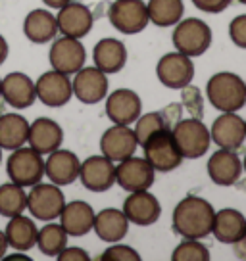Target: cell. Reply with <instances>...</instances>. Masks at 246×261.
<instances>
[{"instance_id": "obj_8", "label": "cell", "mask_w": 246, "mask_h": 261, "mask_svg": "<svg viewBox=\"0 0 246 261\" xmlns=\"http://www.w3.org/2000/svg\"><path fill=\"white\" fill-rule=\"evenodd\" d=\"M108 19L123 35H137L150 23L146 4L142 0H115L108 10Z\"/></svg>"}, {"instance_id": "obj_36", "label": "cell", "mask_w": 246, "mask_h": 261, "mask_svg": "<svg viewBox=\"0 0 246 261\" xmlns=\"http://www.w3.org/2000/svg\"><path fill=\"white\" fill-rule=\"evenodd\" d=\"M100 261H140L139 252H135L131 246L117 244L114 242V246H110L108 250L100 253Z\"/></svg>"}, {"instance_id": "obj_11", "label": "cell", "mask_w": 246, "mask_h": 261, "mask_svg": "<svg viewBox=\"0 0 246 261\" xmlns=\"http://www.w3.org/2000/svg\"><path fill=\"white\" fill-rule=\"evenodd\" d=\"M156 75L160 83L167 89H187L194 79V64L189 56L181 52H169L160 58Z\"/></svg>"}, {"instance_id": "obj_32", "label": "cell", "mask_w": 246, "mask_h": 261, "mask_svg": "<svg viewBox=\"0 0 246 261\" xmlns=\"http://www.w3.org/2000/svg\"><path fill=\"white\" fill-rule=\"evenodd\" d=\"M148 19L158 27L179 23L185 14L183 0H148Z\"/></svg>"}, {"instance_id": "obj_34", "label": "cell", "mask_w": 246, "mask_h": 261, "mask_svg": "<svg viewBox=\"0 0 246 261\" xmlns=\"http://www.w3.org/2000/svg\"><path fill=\"white\" fill-rule=\"evenodd\" d=\"M173 125L162 112H150V114L139 115V119L135 121V137L139 140V146L152 135H156L164 129H171Z\"/></svg>"}, {"instance_id": "obj_9", "label": "cell", "mask_w": 246, "mask_h": 261, "mask_svg": "<svg viewBox=\"0 0 246 261\" xmlns=\"http://www.w3.org/2000/svg\"><path fill=\"white\" fill-rule=\"evenodd\" d=\"M156 180V171L144 158L129 155L115 165V182L127 190V192H137V190H148Z\"/></svg>"}, {"instance_id": "obj_2", "label": "cell", "mask_w": 246, "mask_h": 261, "mask_svg": "<svg viewBox=\"0 0 246 261\" xmlns=\"http://www.w3.org/2000/svg\"><path fill=\"white\" fill-rule=\"evenodd\" d=\"M206 94L210 104L222 114L238 112L246 104V83L237 73L219 71L210 77Z\"/></svg>"}, {"instance_id": "obj_27", "label": "cell", "mask_w": 246, "mask_h": 261, "mask_svg": "<svg viewBox=\"0 0 246 261\" xmlns=\"http://www.w3.org/2000/svg\"><path fill=\"white\" fill-rule=\"evenodd\" d=\"M92 230L96 232V237L104 242H119L129 230V219L125 217L123 210H115V207H106L102 212L94 213V225Z\"/></svg>"}, {"instance_id": "obj_30", "label": "cell", "mask_w": 246, "mask_h": 261, "mask_svg": "<svg viewBox=\"0 0 246 261\" xmlns=\"http://www.w3.org/2000/svg\"><path fill=\"white\" fill-rule=\"evenodd\" d=\"M29 121L21 114H2L0 115V148L16 150L27 144Z\"/></svg>"}, {"instance_id": "obj_33", "label": "cell", "mask_w": 246, "mask_h": 261, "mask_svg": "<svg viewBox=\"0 0 246 261\" xmlns=\"http://www.w3.org/2000/svg\"><path fill=\"white\" fill-rule=\"evenodd\" d=\"M27 210V190L16 182L0 185V215L2 217H16Z\"/></svg>"}, {"instance_id": "obj_16", "label": "cell", "mask_w": 246, "mask_h": 261, "mask_svg": "<svg viewBox=\"0 0 246 261\" xmlns=\"http://www.w3.org/2000/svg\"><path fill=\"white\" fill-rule=\"evenodd\" d=\"M139 148V140L135 137V130L129 125H112L100 137V152L112 162H121L129 155H135Z\"/></svg>"}, {"instance_id": "obj_28", "label": "cell", "mask_w": 246, "mask_h": 261, "mask_svg": "<svg viewBox=\"0 0 246 261\" xmlns=\"http://www.w3.org/2000/svg\"><path fill=\"white\" fill-rule=\"evenodd\" d=\"M37 223L33 221V217H25L16 215V217H10L4 228V237L8 242V248L16 250V252H29L35 248L37 242Z\"/></svg>"}, {"instance_id": "obj_3", "label": "cell", "mask_w": 246, "mask_h": 261, "mask_svg": "<svg viewBox=\"0 0 246 261\" xmlns=\"http://www.w3.org/2000/svg\"><path fill=\"white\" fill-rule=\"evenodd\" d=\"M6 173L12 182L23 188H31L44 177V158L31 146L12 150L6 160Z\"/></svg>"}, {"instance_id": "obj_7", "label": "cell", "mask_w": 246, "mask_h": 261, "mask_svg": "<svg viewBox=\"0 0 246 261\" xmlns=\"http://www.w3.org/2000/svg\"><path fill=\"white\" fill-rule=\"evenodd\" d=\"M140 148L144 150V160L154 167V171L169 173L183 163V155L173 140L171 129H164L152 135L140 144Z\"/></svg>"}, {"instance_id": "obj_18", "label": "cell", "mask_w": 246, "mask_h": 261, "mask_svg": "<svg viewBox=\"0 0 246 261\" xmlns=\"http://www.w3.org/2000/svg\"><path fill=\"white\" fill-rule=\"evenodd\" d=\"M58 33L64 37H73V39H83L87 37L94 25V17L85 4L81 2H67L66 6L58 10Z\"/></svg>"}, {"instance_id": "obj_14", "label": "cell", "mask_w": 246, "mask_h": 261, "mask_svg": "<svg viewBox=\"0 0 246 261\" xmlns=\"http://www.w3.org/2000/svg\"><path fill=\"white\" fill-rule=\"evenodd\" d=\"M79 180L90 192H106L115 185V165L106 155H90L79 167Z\"/></svg>"}, {"instance_id": "obj_26", "label": "cell", "mask_w": 246, "mask_h": 261, "mask_svg": "<svg viewBox=\"0 0 246 261\" xmlns=\"http://www.w3.org/2000/svg\"><path fill=\"white\" fill-rule=\"evenodd\" d=\"M92 60H94V67H99L106 75L117 73L127 64V48L119 39L106 37L94 44Z\"/></svg>"}, {"instance_id": "obj_29", "label": "cell", "mask_w": 246, "mask_h": 261, "mask_svg": "<svg viewBox=\"0 0 246 261\" xmlns=\"http://www.w3.org/2000/svg\"><path fill=\"white\" fill-rule=\"evenodd\" d=\"M246 230V217L238 210L225 207L213 215L212 234L222 244H235Z\"/></svg>"}, {"instance_id": "obj_13", "label": "cell", "mask_w": 246, "mask_h": 261, "mask_svg": "<svg viewBox=\"0 0 246 261\" xmlns=\"http://www.w3.org/2000/svg\"><path fill=\"white\" fill-rule=\"evenodd\" d=\"M108 75L100 71L99 67H85L73 73L71 79V90L73 96L83 104H99L108 94Z\"/></svg>"}, {"instance_id": "obj_38", "label": "cell", "mask_w": 246, "mask_h": 261, "mask_svg": "<svg viewBox=\"0 0 246 261\" xmlns=\"http://www.w3.org/2000/svg\"><path fill=\"white\" fill-rule=\"evenodd\" d=\"M233 0H192V4L202 12L208 14H219L223 10H227L231 6Z\"/></svg>"}, {"instance_id": "obj_4", "label": "cell", "mask_w": 246, "mask_h": 261, "mask_svg": "<svg viewBox=\"0 0 246 261\" xmlns=\"http://www.w3.org/2000/svg\"><path fill=\"white\" fill-rule=\"evenodd\" d=\"M171 135L179 148L183 160H198L210 148V129L206 127L200 117L181 119L171 127Z\"/></svg>"}, {"instance_id": "obj_12", "label": "cell", "mask_w": 246, "mask_h": 261, "mask_svg": "<svg viewBox=\"0 0 246 261\" xmlns=\"http://www.w3.org/2000/svg\"><path fill=\"white\" fill-rule=\"evenodd\" d=\"M35 92H37V100L42 102L48 108H62L73 96L71 90V79L69 75L50 69L35 81Z\"/></svg>"}, {"instance_id": "obj_23", "label": "cell", "mask_w": 246, "mask_h": 261, "mask_svg": "<svg viewBox=\"0 0 246 261\" xmlns=\"http://www.w3.org/2000/svg\"><path fill=\"white\" fill-rule=\"evenodd\" d=\"M58 221H60V225L67 232V237L81 238L92 230V225H94V210H92V205L83 202V200L66 202Z\"/></svg>"}, {"instance_id": "obj_42", "label": "cell", "mask_w": 246, "mask_h": 261, "mask_svg": "<svg viewBox=\"0 0 246 261\" xmlns=\"http://www.w3.org/2000/svg\"><path fill=\"white\" fill-rule=\"evenodd\" d=\"M67 2H71V0H42V4L52 10H60L62 6H66Z\"/></svg>"}, {"instance_id": "obj_41", "label": "cell", "mask_w": 246, "mask_h": 261, "mask_svg": "<svg viewBox=\"0 0 246 261\" xmlns=\"http://www.w3.org/2000/svg\"><path fill=\"white\" fill-rule=\"evenodd\" d=\"M8 54H10V46H8V41L0 35V65L4 64L6 60H8Z\"/></svg>"}, {"instance_id": "obj_6", "label": "cell", "mask_w": 246, "mask_h": 261, "mask_svg": "<svg viewBox=\"0 0 246 261\" xmlns=\"http://www.w3.org/2000/svg\"><path fill=\"white\" fill-rule=\"evenodd\" d=\"M66 205L62 187L54 182H37L27 192V212L37 221H56Z\"/></svg>"}, {"instance_id": "obj_5", "label": "cell", "mask_w": 246, "mask_h": 261, "mask_svg": "<svg viewBox=\"0 0 246 261\" xmlns=\"http://www.w3.org/2000/svg\"><path fill=\"white\" fill-rule=\"evenodd\" d=\"M210 44H212V29L206 21L198 17H189L175 23L173 46L177 52L189 58H196L202 56L210 48Z\"/></svg>"}, {"instance_id": "obj_19", "label": "cell", "mask_w": 246, "mask_h": 261, "mask_svg": "<svg viewBox=\"0 0 246 261\" xmlns=\"http://www.w3.org/2000/svg\"><path fill=\"white\" fill-rule=\"evenodd\" d=\"M106 115L115 125H131L142 112V100L131 89H117L106 94Z\"/></svg>"}, {"instance_id": "obj_44", "label": "cell", "mask_w": 246, "mask_h": 261, "mask_svg": "<svg viewBox=\"0 0 246 261\" xmlns=\"http://www.w3.org/2000/svg\"><path fill=\"white\" fill-rule=\"evenodd\" d=\"M242 169L246 171V155H244V160H242Z\"/></svg>"}, {"instance_id": "obj_47", "label": "cell", "mask_w": 246, "mask_h": 261, "mask_svg": "<svg viewBox=\"0 0 246 261\" xmlns=\"http://www.w3.org/2000/svg\"><path fill=\"white\" fill-rule=\"evenodd\" d=\"M0 85H2V77H0Z\"/></svg>"}, {"instance_id": "obj_20", "label": "cell", "mask_w": 246, "mask_h": 261, "mask_svg": "<svg viewBox=\"0 0 246 261\" xmlns=\"http://www.w3.org/2000/svg\"><path fill=\"white\" fill-rule=\"evenodd\" d=\"M79 167L81 162L77 154L60 146L44 160V177H48L50 182L58 187H67L79 179Z\"/></svg>"}, {"instance_id": "obj_37", "label": "cell", "mask_w": 246, "mask_h": 261, "mask_svg": "<svg viewBox=\"0 0 246 261\" xmlns=\"http://www.w3.org/2000/svg\"><path fill=\"white\" fill-rule=\"evenodd\" d=\"M229 39L238 48H246V14H240L231 21Z\"/></svg>"}, {"instance_id": "obj_15", "label": "cell", "mask_w": 246, "mask_h": 261, "mask_svg": "<svg viewBox=\"0 0 246 261\" xmlns=\"http://www.w3.org/2000/svg\"><path fill=\"white\" fill-rule=\"evenodd\" d=\"M0 98H4V102L14 110H27L37 102L35 81L23 71H12L2 77Z\"/></svg>"}, {"instance_id": "obj_17", "label": "cell", "mask_w": 246, "mask_h": 261, "mask_svg": "<svg viewBox=\"0 0 246 261\" xmlns=\"http://www.w3.org/2000/svg\"><path fill=\"white\" fill-rule=\"evenodd\" d=\"M123 213L129 219V223H135L139 227L154 225L162 215L160 200L148 190H137L129 192V196L123 202Z\"/></svg>"}, {"instance_id": "obj_46", "label": "cell", "mask_w": 246, "mask_h": 261, "mask_svg": "<svg viewBox=\"0 0 246 261\" xmlns=\"http://www.w3.org/2000/svg\"><path fill=\"white\" fill-rule=\"evenodd\" d=\"M238 2H240V4H246V0H238Z\"/></svg>"}, {"instance_id": "obj_48", "label": "cell", "mask_w": 246, "mask_h": 261, "mask_svg": "<svg viewBox=\"0 0 246 261\" xmlns=\"http://www.w3.org/2000/svg\"><path fill=\"white\" fill-rule=\"evenodd\" d=\"M244 130H246V121H244Z\"/></svg>"}, {"instance_id": "obj_35", "label": "cell", "mask_w": 246, "mask_h": 261, "mask_svg": "<svg viewBox=\"0 0 246 261\" xmlns=\"http://www.w3.org/2000/svg\"><path fill=\"white\" fill-rule=\"evenodd\" d=\"M173 261H208L210 259V252L200 240L196 238H183L171 253Z\"/></svg>"}, {"instance_id": "obj_22", "label": "cell", "mask_w": 246, "mask_h": 261, "mask_svg": "<svg viewBox=\"0 0 246 261\" xmlns=\"http://www.w3.org/2000/svg\"><path fill=\"white\" fill-rule=\"evenodd\" d=\"M64 142V129L60 123L50 117H37L33 123H29L27 133V146L37 150L39 154L48 155L62 146Z\"/></svg>"}, {"instance_id": "obj_43", "label": "cell", "mask_w": 246, "mask_h": 261, "mask_svg": "<svg viewBox=\"0 0 246 261\" xmlns=\"http://www.w3.org/2000/svg\"><path fill=\"white\" fill-rule=\"evenodd\" d=\"M6 253H8V242L4 237V230H0V259H4Z\"/></svg>"}, {"instance_id": "obj_10", "label": "cell", "mask_w": 246, "mask_h": 261, "mask_svg": "<svg viewBox=\"0 0 246 261\" xmlns=\"http://www.w3.org/2000/svg\"><path fill=\"white\" fill-rule=\"evenodd\" d=\"M48 62L52 69L62 71L66 75H73L81 69L87 62V50L83 46L81 39L73 37H60L52 41L48 52Z\"/></svg>"}, {"instance_id": "obj_45", "label": "cell", "mask_w": 246, "mask_h": 261, "mask_svg": "<svg viewBox=\"0 0 246 261\" xmlns=\"http://www.w3.org/2000/svg\"><path fill=\"white\" fill-rule=\"evenodd\" d=\"M2 152H4V150H2V148H0V163H2Z\"/></svg>"}, {"instance_id": "obj_40", "label": "cell", "mask_w": 246, "mask_h": 261, "mask_svg": "<svg viewBox=\"0 0 246 261\" xmlns=\"http://www.w3.org/2000/svg\"><path fill=\"white\" fill-rule=\"evenodd\" d=\"M233 252H235V255H237L238 259H246V230L244 234L233 244Z\"/></svg>"}, {"instance_id": "obj_21", "label": "cell", "mask_w": 246, "mask_h": 261, "mask_svg": "<svg viewBox=\"0 0 246 261\" xmlns=\"http://www.w3.org/2000/svg\"><path fill=\"white\" fill-rule=\"evenodd\" d=\"M210 139L219 148L237 152L246 140L244 119L237 112L222 114L219 117L213 119L212 127H210Z\"/></svg>"}, {"instance_id": "obj_31", "label": "cell", "mask_w": 246, "mask_h": 261, "mask_svg": "<svg viewBox=\"0 0 246 261\" xmlns=\"http://www.w3.org/2000/svg\"><path fill=\"white\" fill-rule=\"evenodd\" d=\"M67 232L60 223L46 221L39 230H37V242L35 246L39 248V252L46 257H56L67 246Z\"/></svg>"}, {"instance_id": "obj_1", "label": "cell", "mask_w": 246, "mask_h": 261, "mask_svg": "<svg viewBox=\"0 0 246 261\" xmlns=\"http://www.w3.org/2000/svg\"><path fill=\"white\" fill-rule=\"evenodd\" d=\"M213 205L198 196H187L183 198L173 210V230L183 238H202L212 234Z\"/></svg>"}, {"instance_id": "obj_25", "label": "cell", "mask_w": 246, "mask_h": 261, "mask_svg": "<svg viewBox=\"0 0 246 261\" xmlns=\"http://www.w3.org/2000/svg\"><path fill=\"white\" fill-rule=\"evenodd\" d=\"M23 35L33 44H46L52 42L58 35L56 16L46 8L31 10L23 19Z\"/></svg>"}, {"instance_id": "obj_24", "label": "cell", "mask_w": 246, "mask_h": 261, "mask_svg": "<svg viewBox=\"0 0 246 261\" xmlns=\"http://www.w3.org/2000/svg\"><path fill=\"white\" fill-rule=\"evenodd\" d=\"M208 175L213 185L217 187H231L242 175V162L233 150H217L208 160Z\"/></svg>"}, {"instance_id": "obj_39", "label": "cell", "mask_w": 246, "mask_h": 261, "mask_svg": "<svg viewBox=\"0 0 246 261\" xmlns=\"http://www.w3.org/2000/svg\"><path fill=\"white\" fill-rule=\"evenodd\" d=\"M56 259L58 261H89L90 257L83 248H77V246H66V248L56 255Z\"/></svg>"}]
</instances>
